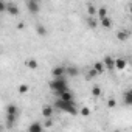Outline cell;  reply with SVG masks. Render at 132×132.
<instances>
[{
  "mask_svg": "<svg viewBox=\"0 0 132 132\" xmlns=\"http://www.w3.org/2000/svg\"><path fill=\"white\" fill-rule=\"evenodd\" d=\"M129 11H130V14H132V3L129 5Z\"/></svg>",
  "mask_w": 132,
  "mask_h": 132,
  "instance_id": "83f0119b",
  "label": "cell"
},
{
  "mask_svg": "<svg viewBox=\"0 0 132 132\" xmlns=\"http://www.w3.org/2000/svg\"><path fill=\"white\" fill-rule=\"evenodd\" d=\"M6 113H14V115H19V109H17V106L10 104V106L6 107Z\"/></svg>",
  "mask_w": 132,
  "mask_h": 132,
  "instance_id": "d6986e66",
  "label": "cell"
},
{
  "mask_svg": "<svg viewBox=\"0 0 132 132\" xmlns=\"http://www.w3.org/2000/svg\"><path fill=\"white\" fill-rule=\"evenodd\" d=\"M126 65H127V62H126L124 57H117V59H115V69H117V70H124Z\"/></svg>",
  "mask_w": 132,
  "mask_h": 132,
  "instance_id": "30bf717a",
  "label": "cell"
},
{
  "mask_svg": "<svg viewBox=\"0 0 132 132\" xmlns=\"http://www.w3.org/2000/svg\"><path fill=\"white\" fill-rule=\"evenodd\" d=\"M37 2H40V0H37Z\"/></svg>",
  "mask_w": 132,
  "mask_h": 132,
  "instance_id": "f1b7e54d",
  "label": "cell"
},
{
  "mask_svg": "<svg viewBox=\"0 0 132 132\" xmlns=\"http://www.w3.org/2000/svg\"><path fill=\"white\" fill-rule=\"evenodd\" d=\"M25 65H27V67L30 69V70H36L37 69V61L34 59V57H30V59H27V62H25Z\"/></svg>",
  "mask_w": 132,
  "mask_h": 132,
  "instance_id": "7c38bea8",
  "label": "cell"
},
{
  "mask_svg": "<svg viewBox=\"0 0 132 132\" xmlns=\"http://www.w3.org/2000/svg\"><path fill=\"white\" fill-rule=\"evenodd\" d=\"M129 36H130V33H129L127 30H120V31L117 33V39H118V40H121V42L127 40V39H129Z\"/></svg>",
  "mask_w": 132,
  "mask_h": 132,
  "instance_id": "8fae6325",
  "label": "cell"
},
{
  "mask_svg": "<svg viewBox=\"0 0 132 132\" xmlns=\"http://www.w3.org/2000/svg\"><path fill=\"white\" fill-rule=\"evenodd\" d=\"M92 95H93V98H100V96H101V87H100V86H93Z\"/></svg>",
  "mask_w": 132,
  "mask_h": 132,
  "instance_id": "ffe728a7",
  "label": "cell"
},
{
  "mask_svg": "<svg viewBox=\"0 0 132 132\" xmlns=\"http://www.w3.org/2000/svg\"><path fill=\"white\" fill-rule=\"evenodd\" d=\"M6 13L8 14H11L13 17H16V16H19V8H17V5L16 3H8V6H6Z\"/></svg>",
  "mask_w": 132,
  "mask_h": 132,
  "instance_id": "52a82bcc",
  "label": "cell"
},
{
  "mask_svg": "<svg viewBox=\"0 0 132 132\" xmlns=\"http://www.w3.org/2000/svg\"><path fill=\"white\" fill-rule=\"evenodd\" d=\"M6 6H8V3L2 0V2H0V11H2V13H5V11H6Z\"/></svg>",
  "mask_w": 132,
  "mask_h": 132,
  "instance_id": "484cf974",
  "label": "cell"
},
{
  "mask_svg": "<svg viewBox=\"0 0 132 132\" xmlns=\"http://www.w3.org/2000/svg\"><path fill=\"white\" fill-rule=\"evenodd\" d=\"M27 8L31 14H37L40 11V6H39V2L37 0H28L27 2Z\"/></svg>",
  "mask_w": 132,
  "mask_h": 132,
  "instance_id": "3957f363",
  "label": "cell"
},
{
  "mask_svg": "<svg viewBox=\"0 0 132 132\" xmlns=\"http://www.w3.org/2000/svg\"><path fill=\"white\" fill-rule=\"evenodd\" d=\"M104 65H106V70L112 72V70H117L115 69V59H112V56H104Z\"/></svg>",
  "mask_w": 132,
  "mask_h": 132,
  "instance_id": "5b68a950",
  "label": "cell"
},
{
  "mask_svg": "<svg viewBox=\"0 0 132 132\" xmlns=\"http://www.w3.org/2000/svg\"><path fill=\"white\" fill-rule=\"evenodd\" d=\"M93 69L96 70V73L98 75H101V73H104V70H106V65H104V62H95V65H93Z\"/></svg>",
  "mask_w": 132,
  "mask_h": 132,
  "instance_id": "9a60e30c",
  "label": "cell"
},
{
  "mask_svg": "<svg viewBox=\"0 0 132 132\" xmlns=\"http://www.w3.org/2000/svg\"><path fill=\"white\" fill-rule=\"evenodd\" d=\"M16 120H17V115H14V113H6V123H8V127H11V126L16 123Z\"/></svg>",
  "mask_w": 132,
  "mask_h": 132,
  "instance_id": "e0dca14e",
  "label": "cell"
},
{
  "mask_svg": "<svg viewBox=\"0 0 132 132\" xmlns=\"http://www.w3.org/2000/svg\"><path fill=\"white\" fill-rule=\"evenodd\" d=\"M98 23H100V22H98L93 16H89V17H87V27H89L90 30H95V28L98 27Z\"/></svg>",
  "mask_w": 132,
  "mask_h": 132,
  "instance_id": "5bb4252c",
  "label": "cell"
},
{
  "mask_svg": "<svg viewBox=\"0 0 132 132\" xmlns=\"http://www.w3.org/2000/svg\"><path fill=\"white\" fill-rule=\"evenodd\" d=\"M50 89L57 95L61 92H65L69 90V86H67V79H65V76H61V78H53L50 82H48Z\"/></svg>",
  "mask_w": 132,
  "mask_h": 132,
  "instance_id": "7a4b0ae2",
  "label": "cell"
},
{
  "mask_svg": "<svg viewBox=\"0 0 132 132\" xmlns=\"http://www.w3.org/2000/svg\"><path fill=\"white\" fill-rule=\"evenodd\" d=\"M107 106H109V107H115V106H117V101H115V100H112V98H110V100H109V101H107Z\"/></svg>",
  "mask_w": 132,
  "mask_h": 132,
  "instance_id": "4316f807",
  "label": "cell"
},
{
  "mask_svg": "<svg viewBox=\"0 0 132 132\" xmlns=\"http://www.w3.org/2000/svg\"><path fill=\"white\" fill-rule=\"evenodd\" d=\"M27 92H28V86H27V84H20V86H19V93L23 95V93H27Z\"/></svg>",
  "mask_w": 132,
  "mask_h": 132,
  "instance_id": "cb8c5ba5",
  "label": "cell"
},
{
  "mask_svg": "<svg viewBox=\"0 0 132 132\" xmlns=\"http://www.w3.org/2000/svg\"><path fill=\"white\" fill-rule=\"evenodd\" d=\"M78 73H79V70L76 67H69L67 69V75H70V76H78Z\"/></svg>",
  "mask_w": 132,
  "mask_h": 132,
  "instance_id": "7402d4cb",
  "label": "cell"
},
{
  "mask_svg": "<svg viewBox=\"0 0 132 132\" xmlns=\"http://www.w3.org/2000/svg\"><path fill=\"white\" fill-rule=\"evenodd\" d=\"M87 13H89V16H95V14L98 13V10H96L93 5H87Z\"/></svg>",
  "mask_w": 132,
  "mask_h": 132,
  "instance_id": "603a6c76",
  "label": "cell"
},
{
  "mask_svg": "<svg viewBox=\"0 0 132 132\" xmlns=\"http://www.w3.org/2000/svg\"><path fill=\"white\" fill-rule=\"evenodd\" d=\"M36 33H37L39 36H42V37H44V36H47V33H48V31H47V28H45L44 25L37 23V25H36Z\"/></svg>",
  "mask_w": 132,
  "mask_h": 132,
  "instance_id": "2e32d148",
  "label": "cell"
},
{
  "mask_svg": "<svg viewBox=\"0 0 132 132\" xmlns=\"http://www.w3.org/2000/svg\"><path fill=\"white\" fill-rule=\"evenodd\" d=\"M42 117L50 120V118L53 117V107H51V106H48V104L42 106Z\"/></svg>",
  "mask_w": 132,
  "mask_h": 132,
  "instance_id": "9c48e42d",
  "label": "cell"
},
{
  "mask_svg": "<svg viewBox=\"0 0 132 132\" xmlns=\"http://www.w3.org/2000/svg\"><path fill=\"white\" fill-rule=\"evenodd\" d=\"M81 115H82V117H89V115H90V109H89V107H82V109H81Z\"/></svg>",
  "mask_w": 132,
  "mask_h": 132,
  "instance_id": "d4e9b609",
  "label": "cell"
},
{
  "mask_svg": "<svg viewBox=\"0 0 132 132\" xmlns=\"http://www.w3.org/2000/svg\"><path fill=\"white\" fill-rule=\"evenodd\" d=\"M100 23L104 27V28H112V20L106 16V17H103V19H100Z\"/></svg>",
  "mask_w": 132,
  "mask_h": 132,
  "instance_id": "ac0fdd59",
  "label": "cell"
},
{
  "mask_svg": "<svg viewBox=\"0 0 132 132\" xmlns=\"http://www.w3.org/2000/svg\"><path fill=\"white\" fill-rule=\"evenodd\" d=\"M96 14H98V17H100V19L106 17V16H107V8H106V6H101V8H98V13H96Z\"/></svg>",
  "mask_w": 132,
  "mask_h": 132,
  "instance_id": "44dd1931",
  "label": "cell"
},
{
  "mask_svg": "<svg viewBox=\"0 0 132 132\" xmlns=\"http://www.w3.org/2000/svg\"><path fill=\"white\" fill-rule=\"evenodd\" d=\"M42 130H44V126L39 121H34L28 126V132H42Z\"/></svg>",
  "mask_w": 132,
  "mask_h": 132,
  "instance_id": "ba28073f",
  "label": "cell"
},
{
  "mask_svg": "<svg viewBox=\"0 0 132 132\" xmlns=\"http://www.w3.org/2000/svg\"><path fill=\"white\" fill-rule=\"evenodd\" d=\"M56 96H57V98H62V100H75V96H73V93H72L70 90L61 92V93H57Z\"/></svg>",
  "mask_w": 132,
  "mask_h": 132,
  "instance_id": "4fadbf2b",
  "label": "cell"
},
{
  "mask_svg": "<svg viewBox=\"0 0 132 132\" xmlns=\"http://www.w3.org/2000/svg\"><path fill=\"white\" fill-rule=\"evenodd\" d=\"M54 107H57V109L62 110V112H67L69 115H76V104H75V100H62V98H56Z\"/></svg>",
  "mask_w": 132,
  "mask_h": 132,
  "instance_id": "6da1fadb",
  "label": "cell"
},
{
  "mask_svg": "<svg viewBox=\"0 0 132 132\" xmlns=\"http://www.w3.org/2000/svg\"><path fill=\"white\" fill-rule=\"evenodd\" d=\"M123 103L124 106H132V89H127L123 93Z\"/></svg>",
  "mask_w": 132,
  "mask_h": 132,
  "instance_id": "8992f818",
  "label": "cell"
},
{
  "mask_svg": "<svg viewBox=\"0 0 132 132\" xmlns=\"http://www.w3.org/2000/svg\"><path fill=\"white\" fill-rule=\"evenodd\" d=\"M51 73H53V78H61L67 75V69L62 67V65H56V67H53Z\"/></svg>",
  "mask_w": 132,
  "mask_h": 132,
  "instance_id": "277c9868",
  "label": "cell"
}]
</instances>
